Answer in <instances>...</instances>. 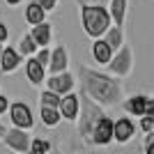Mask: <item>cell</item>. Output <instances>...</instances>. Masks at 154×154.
<instances>
[{
	"instance_id": "16",
	"label": "cell",
	"mask_w": 154,
	"mask_h": 154,
	"mask_svg": "<svg viewBox=\"0 0 154 154\" xmlns=\"http://www.w3.org/2000/svg\"><path fill=\"white\" fill-rule=\"evenodd\" d=\"M30 37L35 39V44L37 46H48L53 42V26L48 21H42V23H35L30 28Z\"/></svg>"
},
{
	"instance_id": "32",
	"label": "cell",
	"mask_w": 154,
	"mask_h": 154,
	"mask_svg": "<svg viewBox=\"0 0 154 154\" xmlns=\"http://www.w3.org/2000/svg\"><path fill=\"white\" fill-rule=\"evenodd\" d=\"M2 46H5V44H2V42H0V51H2Z\"/></svg>"
},
{
	"instance_id": "8",
	"label": "cell",
	"mask_w": 154,
	"mask_h": 154,
	"mask_svg": "<svg viewBox=\"0 0 154 154\" xmlns=\"http://www.w3.org/2000/svg\"><path fill=\"white\" fill-rule=\"evenodd\" d=\"M44 85L48 88V90L58 92V94L71 92L74 88H76V74H71L69 69L55 71V74H51V76H46V78H44Z\"/></svg>"
},
{
	"instance_id": "1",
	"label": "cell",
	"mask_w": 154,
	"mask_h": 154,
	"mask_svg": "<svg viewBox=\"0 0 154 154\" xmlns=\"http://www.w3.org/2000/svg\"><path fill=\"white\" fill-rule=\"evenodd\" d=\"M76 83H81V92L88 94L92 101H97L103 108H110V106H117L124 97V85L122 78L113 76L108 71H99L92 69L88 64H81L76 71Z\"/></svg>"
},
{
	"instance_id": "15",
	"label": "cell",
	"mask_w": 154,
	"mask_h": 154,
	"mask_svg": "<svg viewBox=\"0 0 154 154\" xmlns=\"http://www.w3.org/2000/svg\"><path fill=\"white\" fill-rule=\"evenodd\" d=\"M90 55H92V60H94L99 67H106V62H108L110 55H113V48H110L101 37H94L92 44H90Z\"/></svg>"
},
{
	"instance_id": "28",
	"label": "cell",
	"mask_w": 154,
	"mask_h": 154,
	"mask_svg": "<svg viewBox=\"0 0 154 154\" xmlns=\"http://www.w3.org/2000/svg\"><path fill=\"white\" fill-rule=\"evenodd\" d=\"M7 106H9V97L0 92V115H5V113H7Z\"/></svg>"
},
{
	"instance_id": "11",
	"label": "cell",
	"mask_w": 154,
	"mask_h": 154,
	"mask_svg": "<svg viewBox=\"0 0 154 154\" xmlns=\"http://www.w3.org/2000/svg\"><path fill=\"white\" fill-rule=\"evenodd\" d=\"M23 64V55L16 51V46H2L0 51V71L2 74H14Z\"/></svg>"
},
{
	"instance_id": "5",
	"label": "cell",
	"mask_w": 154,
	"mask_h": 154,
	"mask_svg": "<svg viewBox=\"0 0 154 154\" xmlns=\"http://www.w3.org/2000/svg\"><path fill=\"white\" fill-rule=\"evenodd\" d=\"M7 115H9L12 127H21V129H28V131L35 127V113H32L30 103L26 101H9Z\"/></svg>"
},
{
	"instance_id": "27",
	"label": "cell",
	"mask_w": 154,
	"mask_h": 154,
	"mask_svg": "<svg viewBox=\"0 0 154 154\" xmlns=\"http://www.w3.org/2000/svg\"><path fill=\"white\" fill-rule=\"evenodd\" d=\"M7 39H9V28H7V23H5V21H0V42L5 44Z\"/></svg>"
},
{
	"instance_id": "12",
	"label": "cell",
	"mask_w": 154,
	"mask_h": 154,
	"mask_svg": "<svg viewBox=\"0 0 154 154\" xmlns=\"http://www.w3.org/2000/svg\"><path fill=\"white\" fill-rule=\"evenodd\" d=\"M147 99H149V94L138 92V94H131V97H122V101H120V103H122L124 113H127L129 117H140V115H145Z\"/></svg>"
},
{
	"instance_id": "22",
	"label": "cell",
	"mask_w": 154,
	"mask_h": 154,
	"mask_svg": "<svg viewBox=\"0 0 154 154\" xmlns=\"http://www.w3.org/2000/svg\"><path fill=\"white\" fill-rule=\"evenodd\" d=\"M53 145L48 138H44V136H32L30 138V145H28V152L32 154H46V152H51Z\"/></svg>"
},
{
	"instance_id": "9",
	"label": "cell",
	"mask_w": 154,
	"mask_h": 154,
	"mask_svg": "<svg viewBox=\"0 0 154 154\" xmlns=\"http://www.w3.org/2000/svg\"><path fill=\"white\" fill-rule=\"evenodd\" d=\"M136 138V122L134 117H117L113 120V143L117 145H127L129 140Z\"/></svg>"
},
{
	"instance_id": "23",
	"label": "cell",
	"mask_w": 154,
	"mask_h": 154,
	"mask_svg": "<svg viewBox=\"0 0 154 154\" xmlns=\"http://www.w3.org/2000/svg\"><path fill=\"white\" fill-rule=\"evenodd\" d=\"M60 97H62V94H58V92H53V90H48V88H44V90L39 92V106H55V108H58Z\"/></svg>"
},
{
	"instance_id": "13",
	"label": "cell",
	"mask_w": 154,
	"mask_h": 154,
	"mask_svg": "<svg viewBox=\"0 0 154 154\" xmlns=\"http://www.w3.org/2000/svg\"><path fill=\"white\" fill-rule=\"evenodd\" d=\"M69 69V51L64 44H58L55 48H51V55H48V64H46V71H64Z\"/></svg>"
},
{
	"instance_id": "14",
	"label": "cell",
	"mask_w": 154,
	"mask_h": 154,
	"mask_svg": "<svg viewBox=\"0 0 154 154\" xmlns=\"http://www.w3.org/2000/svg\"><path fill=\"white\" fill-rule=\"evenodd\" d=\"M58 110H60V117L67 120V122H74L78 115V94L74 90L71 92H64L60 97V103H58Z\"/></svg>"
},
{
	"instance_id": "30",
	"label": "cell",
	"mask_w": 154,
	"mask_h": 154,
	"mask_svg": "<svg viewBox=\"0 0 154 154\" xmlns=\"http://www.w3.org/2000/svg\"><path fill=\"white\" fill-rule=\"evenodd\" d=\"M21 2H23V0H5V5H7V7H19Z\"/></svg>"
},
{
	"instance_id": "26",
	"label": "cell",
	"mask_w": 154,
	"mask_h": 154,
	"mask_svg": "<svg viewBox=\"0 0 154 154\" xmlns=\"http://www.w3.org/2000/svg\"><path fill=\"white\" fill-rule=\"evenodd\" d=\"M37 2H39L42 7H44V12L48 14V12H55V7H58V2H60V0H37Z\"/></svg>"
},
{
	"instance_id": "29",
	"label": "cell",
	"mask_w": 154,
	"mask_h": 154,
	"mask_svg": "<svg viewBox=\"0 0 154 154\" xmlns=\"http://www.w3.org/2000/svg\"><path fill=\"white\" fill-rule=\"evenodd\" d=\"M78 5H106L108 0H76Z\"/></svg>"
},
{
	"instance_id": "3",
	"label": "cell",
	"mask_w": 154,
	"mask_h": 154,
	"mask_svg": "<svg viewBox=\"0 0 154 154\" xmlns=\"http://www.w3.org/2000/svg\"><path fill=\"white\" fill-rule=\"evenodd\" d=\"M103 106H99L97 101H92L88 94H78V115H76V131H78V136L83 138L85 143H88V138H90V131H92V127H94V122L99 120V117L103 115Z\"/></svg>"
},
{
	"instance_id": "31",
	"label": "cell",
	"mask_w": 154,
	"mask_h": 154,
	"mask_svg": "<svg viewBox=\"0 0 154 154\" xmlns=\"http://www.w3.org/2000/svg\"><path fill=\"white\" fill-rule=\"evenodd\" d=\"M5 129H7V127H5L2 122H0V138H2V134H5Z\"/></svg>"
},
{
	"instance_id": "6",
	"label": "cell",
	"mask_w": 154,
	"mask_h": 154,
	"mask_svg": "<svg viewBox=\"0 0 154 154\" xmlns=\"http://www.w3.org/2000/svg\"><path fill=\"white\" fill-rule=\"evenodd\" d=\"M88 143L94 145V147H106V145H110V143H113V117H108L103 113V115L94 122Z\"/></svg>"
},
{
	"instance_id": "21",
	"label": "cell",
	"mask_w": 154,
	"mask_h": 154,
	"mask_svg": "<svg viewBox=\"0 0 154 154\" xmlns=\"http://www.w3.org/2000/svg\"><path fill=\"white\" fill-rule=\"evenodd\" d=\"M39 46L35 44V39L30 37V32H23L19 37V42H16V51L23 55V58H28V55H35V51H37Z\"/></svg>"
},
{
	"instance_id": "4",
	"label": "cell",
	"mask_w": 154,
	"mask_h": 154,
	"mask_svg": "<svg viewBox=\"0 0 154 154\" xmlns=\"http://www.w3.org/2000/svg\"><path fill=\"white\" fill-rule=\"evenodd\" d=\"M106 67H108V74H113V76H117V78H127L129 74H131V69H134L131 46L124 42L120 48H115L113 55H110V60L106 62Z\"/></svg>"
},
{
	"instance_id": "2",
	"label": "cell",
	"mask_w": 154,
	"mask_h": 154,
	"mask_svg": "<svg viewBox=\"0 0 154 154\" xmlns=\"http://www.w3.org/2000/svg\"><path fill=\"white\" fill-rule=\"evenodd\" d=\"M110 23L113 21H110L106 5H81V26L90 39L101 37Z\"/></svg>"
},
{
	"instance_id": "25",
	"label": "cell",
	"mask_w": 154,
	"mask_h": 154,
	"mask_svg": "<svg viewBox=\"0 0 154 154\" xmlns=\"http://www.w3.org/2000/svg\"><path fill=\"white\" fill-rule=\"evenodd\" d=\"M143 136H145L143 152H145V154H152V149H154V131H147V134H143Z\"/></svg>"
},
{
	"instance_id": "20",
	"label": "cell",
	"mask_w": 154,
	"mask_h": 154,
	"mask_svg": "<svg viewBox=\"0 0 154 154\" xmlns=\"http://www.w3.org/2000/svg\"><path fill=\"white\" fill-rule=\"evenodd\" d=\"M44 19H46L44 7L39 5L37 0H30V2L26 5V23L28 26H35V23H42Z\"/></svg>"
},
{
	"instance_id": "18",
	"label": "cell",
	"mask_w": 154,
	"mask_h": 154,
	"mask_svg": "<svg viewBox=\"0 0 154 154\" xmlns=\"http://www.w3.org/2000/svg\"><path fill=\"white\" fill-rule=\"evenodd\" d=\"M101 39L110 46V48H113V51H115V48H120V46L124 44V28L110 23V26L106 28V32L101 35Z\"/></svg>"
},
{
	"instance_id": "17",
	"label": "cell",
	"mask_w": 154,
	"mask_h": 154,
	"mask_svg": "<svg viewBox=\"0 0 154 154\" xmlns=\"http://www.w3.org/2000/svg\"><path fill=\"white\" fill-rule=\"evenodd\" d=\"M127 7H129V0H108V2H106V9H108V14H110V21H113L115 26H124Z\"/></svg>"
},
{
	"instance_id": "24",
	"label": "cell",
	"mask_w": 154,
	"mask_h": 154,
	"mask_svg": "<svg viewBox=\"0 0 154 154\" xmlns=\"http://www.w3.org/2000/svg\"><path fill=\"white\" fill-rule=\"evenodd\" d=\"M143 134H147V131H154V115H140L138 117V127Z\"/></svg>"
},
{
	"instance_id": "10",
	"label": "cell",
	"mask_w": 154,
	"mask_h": 154,
	"mask_svg": "<svg viewBox=\"0 0 154 154\" xmlns=\"http://www.w3.org/2000/svg\"><path fill=\"white\" fill-rule=\"evenodd\" d=\"M23 67H26V81L32 85V88H42L46 78V67L39 62L35 55H28L23 58Z\"/></svg>"
},
{
	"instance_id": "7",
	"label": "cell",
	"mask_w": 154,
	"mask_h": 154,
	"mask_svg": "<svg viewBox=\"0 0 154 154\" xmlns=\"http://www.w3.org/2000/svg\"><path fill=\"white\" fill-rule=\"evenodd\" d=\"M30 131L28 129H21V127H9L5 129V134H2V138L0 140L5 143L7 149H12V152L16 154H26L28 152V145H30Z\"/></svg>"
},
{
	"instance_id": "19",
	"label": "cell",
	"mask_w": 154,
	"mask_h": 154,
	"mask_svg": "<svg viewBox=\"0 0 154 154\" xmlns=\"http://www.w3.org/2000/svg\"><path fill=\"white\" fill-rule=\"evenodd\" d=\"M39 117H42V124L48 129L58 127L62 122V117H60V110L55 106H39Z\"/></svg>"
}]
</instances>
